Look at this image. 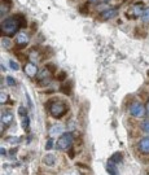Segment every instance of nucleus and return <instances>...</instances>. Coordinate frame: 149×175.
<instances>
[{"mask_svg":"<svg viewBox=\"0 0 149 175\" xmlns=\"http://www.w3.org/2000/svg\"><path fill=\"white\" fill-rule=\"evenodd\" d=\"M21 20H23L22 16L16 14V16H11L8 18H4L0 23V30L3 37H13L14 34H17L18 29L21 26Z\"/></svg>","mask_w":149,"mask_h":175,"instance_id":"f257e3e1","label":"nucleus"},{"mask_svg":"<svg viewBox=\"0 0 149 175\" xmlns=\"http://www.w3.org/2000/svg\"><path fill=\"white\" fill-rule=\"evenodd\" d=\"M144 11H145V4L143 1H139V3H135L134 5L130 7V9L126 13V17L130 20H136V18L143 16Z\"/></svg>","mask_w":149,"mask_h":175,"instance_id":"f03ea898","label":"nucleus"},{"mask_svg":"<svg viewBox=\"0 0 149 175\" xmlns=\"http://www.w3.org/2000/svg\"><path fill=\"white\" fill-rule=\"evenodd\" d=\"M68 109L69 108H68V104H66V102L56 101L51 105V108H49V113H51V116L55 117V118H61V117L68 112Z\"/></svg>","mask_w":149,"mask_h":175,"instance_id":"7ed1b4c3","label":"nucleus"},{"mask_svg":"<svg viewBox=\"0 0 149 175\" xmlns=\"http://www.w3.org/2000/svg\"><path fill=\"white\" fill-rule=\"evenodd\" d=\"M73 144V135L70 132L62 134V136L57 140V149L59 150H66Z\"/></svg>","mask_w":149,"mask_h":175,"instance_id":"20e7f679","label":"nucleus"},{"mask_svg":"<svg viewBox=\"0 0 149 175\" xmlns=\"http://www.w3.org/2000/svg\"><path fill=\"white\" fill-rule=\"evenodd\" d=\"M128 112L130 114H131L132 117H138V118H140V117L144 116V113H145V109H144L143 104L141 102H132L131 105H130L128 108Z\"/></svg>","mask_w":149,"mask_h":175,"instance_id":"39448f33","label":"nucleus"},{"mask_svg":"<svg viewBox=\"0 0 149 175\" xmlns=\"http://www.w3.org/2000/svg\"><path fill=\"white\" fill-rule=\"evenodd\" d=\"M118 14V9L117 8H108V9H104L101 11L100 16H98V20L100 21H108V20H113L114 17H117Z\"/></svg>","mask_w":149,"mask_h":175,"instance_id":"423d86ee","label":"nucleus"},{"mask_svg":"<svg viewBox=\"0 0 149 175\" xmlns=\"http://www.w3.org/2000/svg\"><path fill=\"white\" fill-rule=\"evenodd\" d=\"M23 71L26 73V75L29 78H34L35 75H38V66L35 65L34 62H27L23 68Z\"/></svg>","mask_w":149,"mask_h":175,"instance_id":"0eeeda50","label":"nucleus"},{"mask_svg":"<svg viewBox=\"0 0 149 175\" xmlns=\"http://www.w3.org/2000/svg\"><path fill=\"white\" fill-rule=\"evenodd\" d=\"M16 44H17L18 47H21V48L26 47V45L29 44V37H27V34H26V33H23V31L18 33L17 38H16Z\"/></svg>","mask_w":149,"mask_h":175,"instance_id":"6e6552de","label":"nucleus"},{"mask_svg":"<svg viewBox=\"0 0 149 175\" xmlns=\"http://www.w3.org/2000/svg\"><path fill=\"white\" fill-rule=\"evenodd\" d=\"M138 148L143 154H149V136L143 138L138 144Z\"/></svg>","mask_w":149,"mask_h":175,"instance_id":"1a4fd4ad","label":"nucleus"},{"mask_svg":"<svg viewBox=\"0 0 149 175\" xmlns=\"http://www.w3.org/2000/svg\"><path fill=\"white\" fill-rule=\"evenodd\" d=\"M13 121V114H12L11 110H4L3 114H1V124L4 127L5 126H9Z\"/></svg>","mask_w":149,"mask_h":175,"instance_id":"9d476101","label":"nucleus"},{"mask_svg":"<svg viewBox=\"0 0 149 175\" xmlns=\"http://www.w3.org/2000/svg\"><path fill=\"white\" fill-rule=\"evenodd\" d=\"M62 131H64V126L60 123L52 124L51 128H49V135L51 136H56V135H61Z\"/></svg>","mask_w":149,"mask_h":175,"instance_id":"9b49d317","label":"nucleus"},{"mask_svg":"<svg viewBox=\"0 0 149 175\" xmlns=\"http://www.w3.org/2000/svg\"><path fill=\"white\" fill-rule=\"evenodd\" d=\"M11 7H12V0H3L1 1V7H0V11H1L0 14H1V17L11 9Z\"/></svg>","mask_w":149,"mask_h":175,"instance_id":"f8f14e48","label":"nucleus"},{"mask_svg":"<svg viewBox=\"0 0 149 175\" xmlns=\"http://www.w3.org/2000/svg\"><path fill=\"white\" fill-rule=\"evenodd\" d=\"M106 171L109 172L110 175H119L118 169L115 167V164H114V162H112V161H109L106 164Z\"/></svg>","mask_w":149,"mask_h":175,"instance_id":"ddd939ff","label":"nucleus"},{"mask_svg":"<svg viewBox=\"0 0 149 175\" xmlns=\"http://www.w3.org/2000/svg\"><path fill=\"white\" fill-rule=\"evenodd\" d=\"M71 87H73L71 82H65V83H62V86H61V91L65 95H71Z\"/></svg>","mask_w":149,"mask_h":175,"instance_id":"4468645a","label":"nucleus"},{"mask_svg":"<svg viewBox=\"0 0 149 175\" xmlns=\"http://www.w3.org/2000/svg\"><path fill=\"white\" fill-rule=\"evenodd\" d=\"M43 161H44L45 165H48V166H52V165L55 164V161H56V158H55L53 154H47L44 157V160H43Z\"/></svg>","mask_w":149,"mask_h":175,"instance_id":"2eb2a0df","label":"nucleus"},{"mask_svg":"<svg viewBox=\"0 0 149 175\" xmlns=\"http://www.w3.org/2000/svg\"><path fill=\"white\" fill-rule=\"evenodd\" d=\"M122 154L119 152H117V153H114V154L112 156V158H110V161L112 162H114V164H119V162H122Z\"/></svg>","mask_w":149,"mask_h":175,"instance_id":"dca6fc26","label":"nucleus"},{"mask_svg":"<svg viewBox=\"0 0 149 175\" xmlns=\"http://www.w3.org/2000/svg\"><path fill=\"white\" fill-rule=\"evenodd\" d=\"M1 45H3L4 48L9 49V48H11V45H12L11 39H9L8 37H3V38H1Z\"/></svg>","mask_w":149,"mask_h":175,"instance_id":"f3484780","label":"nucleus"},{"mask_svg":"<svg viewBox=\"0 0 149 175\" xmlns=\"http://www.w3.org/2000/svg\"><path fill=\"white\" fill-rule=\"evenodd\" d=\"M5 82L9 87H16V86H17V82H16V79H14L13 77H9V75L5 77Z\"/></svg>","mask_w":149,"mask_h":175,"instance_id":"a211bd4d","label":"nucleus"},{"mask_svg":"<svg viewBox=\"0 0 149 175\" xmlns=\"http://www.w3.org/2000/svg\"><path fill=\"white\" fill-rule=\"evenodd\" d=\"M21 124H22V128L25 131H27L29 130V124H30V119H29V117L26 116V117H23L22 118V122H21Z\"/></svg>","mask_w":149,"mask_h":175,"instance_id":"6ab92c4d","label":"nucleus"},{"mask_svg":"<svg viewBox=\"0 0 149 175\" xmlns=\"http://www.w3.org/2000/svg\"><path fill=\"white\" fill-rule=\"evenodd\" d=\"M8 101V93L5 91H1L0 92V104H7Z\"/></svg>","mask_w":149,"mask_h":175,"instance_id":"aec40b11","label":"nucleus"},{"mask_svg":"<svg viewBox=\"0 0 149 175\" xmlns=\"http://www.w3.org/2000/svg\"><path fill=\"white\" fill-rule=\"evenodd\" d=\"M141 18H143V22L144 23H149V7H148V8H145V11H144Z\"/></svg>","mask_w":149,"mask_h":175,"instance_id":"412c9836","label":"nucleus"},{"mask_svg":"<svg viewBox=\"0 0 149 175\" xmlns=\"http://www.w3.org/2000/svg\"><path fill=\"white\" fill-rule=\"evenodd\" d=\"M5 140L8 143H11V144H18L20 143V138H17V136H8Z\"/></svg>","mask_w":149,"mask_h":175,"instance_id":"4be33fe9","label":"nucleus"},{"mask_svg":"<svg viewBox=\"0 0 149 175\" xmlns=\"http://www.w3.org/2000/svg\"><path fill=\"white\" fill-rule=\"evenodd\" d=\"M18 116H20L21 118H23V117L27 116V110H26L25 106H20V108H18Z\"/></svg>","mask_w":149,"mask_h":175,"instance_id":"5701e85b","label":"nucleus"},{"mask_svg":"<svg viewBox=\"0 0 149 175\" xmlns=\"http://www.w3.org/2000/svg\"><path fill=\"white\" fill-rule=\"evenodd\" d=\"M9 68L13 69V70H18V69H20V66H18V64L16 61L11 60V61H9Z\"/></svg>","mask_w":149,"mask_h":175,"instance_id":"b1692460","label":"nucleus"},{"mask_svg":"<svg viewBox=\"0 0 149 175\" xmlns=\"http://www.w3.org/2000/svg\"><path fill=\"white\" fill-rule=\"evenodd\" d=\"M141 127H143V130L145 132H149V119H145V121L141 123Z\"/></svg>","mask_w":149,"mask_h":175,"instance_id":"393cba45","label":"nucleus"},{"mask_svg":"<svg viewBox=\"0 0 149 175\" xmlns=\"http://www.w3.org/2000/svg\"><path fill=\"white\" fill-rule=\"evenodd\" d=\"M53 148V140L52 139H48L47 140V144H45V149L47 150H51Z\"/></svg>","mask_w":149,"mask_h":175,"instance_id":"a878e982","label":"nucleus"},{"mask_svg":"<svg viewBox=\"0 0 149 175\" xmlns=\"http://www.w3.org/2000/svg\"><path fill=\"white\" fill-rule=\"evenodd\" d=\"M0 152H1V154H3V156H5V153H7V150H5V149H4V148H3V147H1V148H0Z\"/></svg>","mask_w":149,"mask_h":175,"instance_id":"bb28decb","label":"nucleus"},{"mask_svg":"<svg viewBox=\"0 0 149 175\" xmlns=\"http://www.w3.org/2000/svg\"><path fill=\"white\" fill-rule=\"evenodd\" d=\"M146 112H148V113H149V100H148V101H146Z\"/></svg>","mask_w":149,"mask_h":175,"instance_id":"cd10ccee","label":"nucleus"},{"mask_svg":"<svg viewBox=\"0 0 149 175\" xmlns=\"http://www.w3.org/2000/svg\"><path fill=\"white\" fill-rule=\"evenodd\" d=\"M101 1H102V3H104V1H109V0H101Z\"/></svg>","mask_w":149,"mask_h":175,"instance_id":"c85d7f7f","label":"nucleus"}]
</instances>
